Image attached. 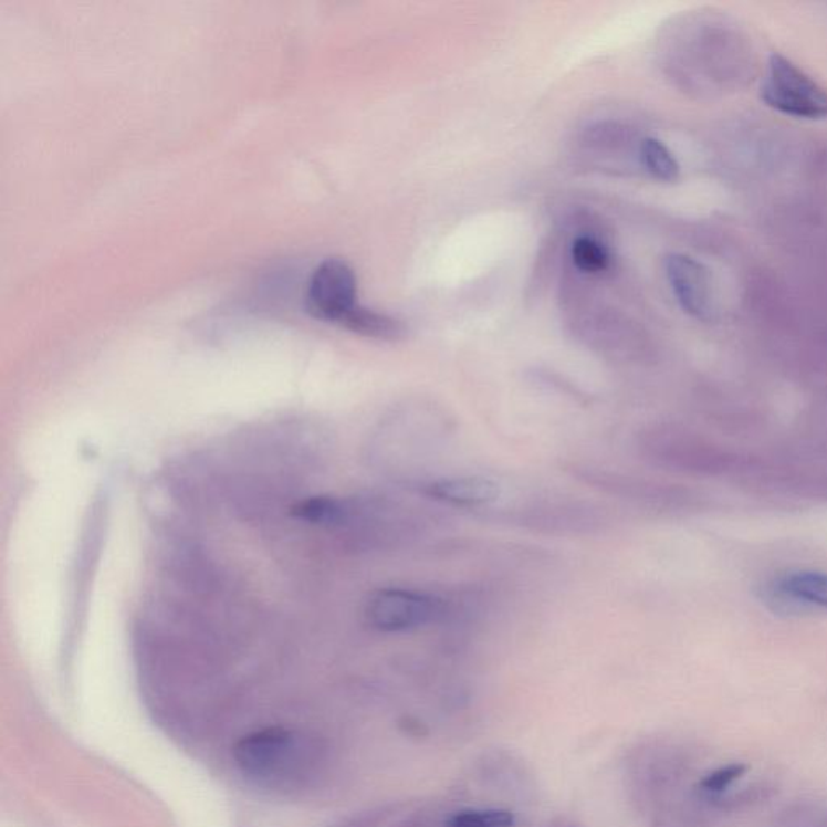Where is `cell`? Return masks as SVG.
<instances>
[{"label":"cell","instance_id":"cell-1","mask_svg":"<svg viewBox=\"0 0 827 827\" xmlns=\"http://www.w3.org/2000/svg\"><path fill=\"white\" fill-rule=\"evenodd\" d=\"M307 746L297 732L268 727L251 732L234 749L238 765L262 783H290L304 777Z\"/></svg>","mask_w":827,"mask_h":827},{"label":"cell","instance_id":"cell-2","mask_svg":"<svg viewBox=\"0 0 827 827\" xmlns=\"http://www.w3.org/2000/svg\"><path fill=\"white\" fill-rule=\"evenodd\" d=\"M762 100L767 107L788 117L827 121V90L781 54L767 62L762 84Z\"/></svg>","mask_w":827,"mask_h":827},{"label":"cell","instance_id":"cell-3","mask_svg":"<svg viewBox=\"0 0 827 827\" xmlns=\"http://www.w3.org/2000/svg\"><path fill=\"white\" fill-rule=\"evenodd\" d=\"M447 616V603L437 595L409 588H381L366 605V619L380 632H411Z\"/></svg>","mask_w":827,"mask_h":827},{"label":"cell","instance_id":"cell-4","mask_svg":"<svg viewBox=\"0 0 827 827\" xmlns=\"http://www.w3.org/2000/svg\"><path fill=\"white\" fill-rule=\"evenodd\" d=\"M354 270L339 259H328L314 270L307 286L306 306L314 317L342 324L357 306Z\"/></svg>","mask_w":827,"mask_h":827},{"label":"cell","instance_id":"cell-5","mask_svg":"<svg viewBox=\"0 0 827 827\" xmlns=\"http://www.w3.org/2000/svg\"><path fill=\"white\" fill-rule=\"evenodd\" d=\"M669 286L683 312L706 321L713 312V282L710 270L687 254H671L666 259Z\"/></svg>","mask_w":827,"mask_h":827},{"label":"cell","instance_id":"cell-6","mask_svg":"<svg viewBox=\"0 0 827 827\" xmlns=\"http://www.w3.org/2000/svg\"><path fill=\"white\" fill-rule=\"evenodd\" d=\"M522 525L545 534H594L608 525L600 507L590 503H549L522 511Z\"/></svg>","mask_w":827,"mask_h":827},{"label":"cell","instance_id":"cell-7","mask_svg":"<svg viewBox=\"0 0 827 827\" xmlns=\"http://www.w3.org/2000/svg\"><path fill=\"white\" fill-rule=\"evenodd\" d=\"M422 495L454 507H485L496 503L501 496V485L485 475L441 477L423 483Z\"/></svg>","mask_w":827,"mask_h":827},{"label":"cell","instance_id":"cell-8","mask_svg":"<svg viewBox=\"0 0 827 827\" xmlns=\"http://www.w3.org/2000/svg\"><path fill=\"white\" fill-rule=\"evenodd\" d=\"M339 325L357 333V335L384 339V342H398L406 336L405 324L399 322L398 318L381 314V312L367 310L359 304L343 318Z\"/></svg>","mask_w":827,"mask_h":827},{"label":"cell","instance_id":"cell-9","mask_svg":"<svg viewBox=\"0 0 827 827\" xmlns=\"http://www.w3.org/2000/svg\"><path fill=\"white\" fill-rule=\"evenodd\" d=\"M774 585L797 605L827 608V574L798 570L781 577Z\"/></svg>","mask_w":827,"mask_h":827},{"label":"cell","instance_id":"cell-10","mask_svg":"<svg viewBox=\"0 0 827 827\" xmlns=\"http://www.w3.org/2000/svg\"><path fill=\"white\" fill-rule=\"evenodd\" d=\"M640 159L648 174L664 184L678 180L681 175V167L674 154L660 139H643L640 145Z\"/></svg>","mask_w":827,"mask_h":827},{"label":"cell","instance_id":"cell-11","mask_svg":"<svg viewBox=\"0 0 827 827\" xmlns=\"http://www.w3.org/2000/svg\"><path fill=\"white\" fill-rule=\"evenodd\" d=\"M574 265L584 273H601L611 265L608 248L592 237H579L570 248Z\"/></svg>","mask_w":827,"mask_h":827},{"label":"cell","instance_id":"cell-12","mask_svg":"<svg viewBox=\"0 0 827 827\" xmlns=\"http://www.w3.org/2000/svg\"><path fill=\"white\" fill-rule=\"evenodd\" d=\"M749 766L744 763H729V765L716 767L708 773L699 783L700 795L703 800L713 802L714 798L723 797L729 788L734 786L742 776H745Z\"/></svg>","mask_w":827,"mask_h":827},{"label":"cell","instance_id":"cell-13","mask_svg":"<svg viewBox=\"0 0 827 827\" xmlns=\"http://www.w3.org/2000/svg\"><path fill=\"white\" fill-rule=\"evenodd\" d=\"M514 815L503 809H468L458 813L448 827H513Z\"/></svg>","mask_w":827,"mask_h":827}]
</instances>
